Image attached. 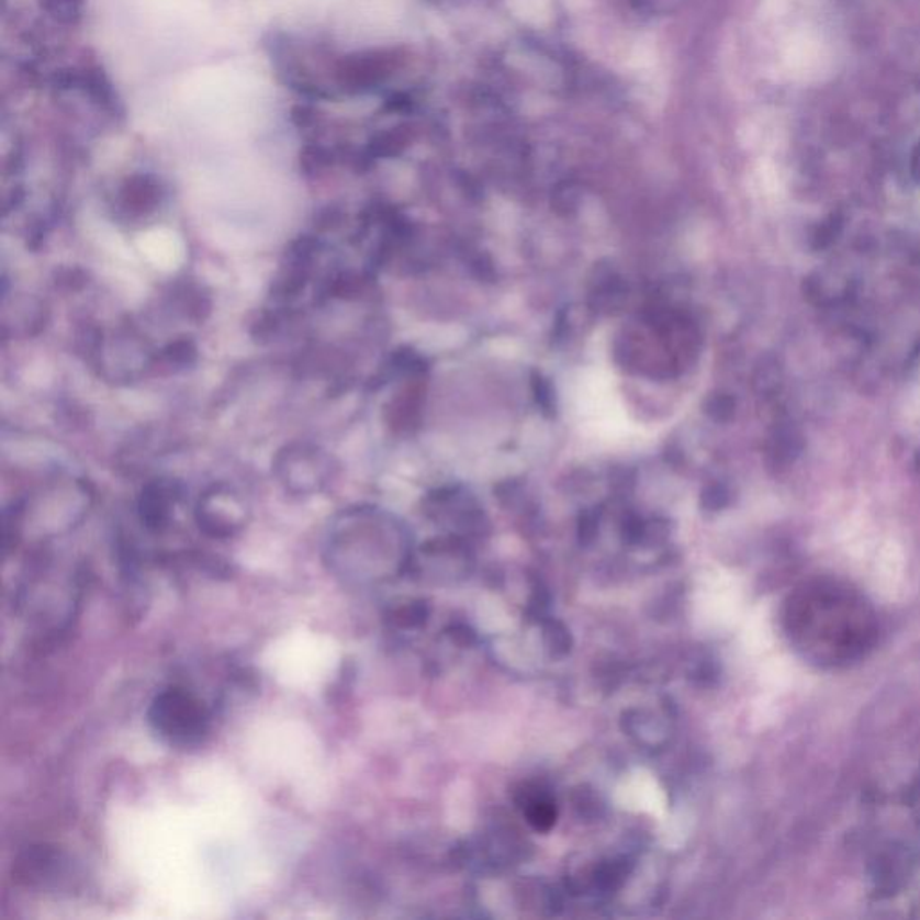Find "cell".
I'll return each mask as SVG.
<instances>
[{"mask_svg": "<svg viewBox=\"0 0 920 920\" xmlns=\"http://www.w3.org/2000/svg\"><path fill=\"white\" fill-rule=\"evenodd\" d=\"M521 807H524L525 820L529 821V826L538 832H549L556 826L558 820V807H556L554 798L550 797L549 793L543 789H535V792L521 793Z\"/></svg>", "mask_w": 920, "mask_h": 920, "instance_id": "obj_12", "label": "cell"}, {"mask_svg": "<svg viewBox=\"0 0 920 920\" xmlns=\"http://www.w3.org/2000/svg\"><path fill=\"white\" fill-rule=\"evenodd\" d=\"M581 194L575 186L563 183L556 189L554 197H552V207L560 216H572V214L580 207Z\"/></svg>", "mask_w": 920, "mask_h": 920, "instance_id": "obj_19", "label": "cell"}, {"mask_svg": "<svg viewBox=\"0 0 920 920\" xmlns=\"http://www.w3.org/2000/svg\"><path fill=\"white\" fill-rule=\"evenodd\" d=\"M426 617H428V609L425 604L408 603L392 609L391 622L400 629H414L425 622Z\"/></svg>", "mask_w": 920, "mask_h": 920, "instance_id": "obj_18", "label": "cell"}, {"mask_svg": "<svg viewBox=\"0 0 920 920\" xmlns=\"http://www.w3.org/2000/svg\"><path fill=\"white\" fill-rule=\"evenodd\" d=\"M324 561L347 586H371L389 580L405 564V547L396 527L383 516L349 509L327 529Z\"/></svg>", "mask_w": 920, "mask_h": 920, "instance_id": "obj_2", "label": "cell"}, {"mask_svg": "<svg viewBox=\"0 0 920 920\" xmlns=\"http://www.w3.org/2000/svg\"><path fill=\"white\" fill-rule=\"evenodd\" d=\"M94 502V495L89 484L75 482L64 487H53L42 501L35 505L31 502L13 504L21 540L25 536H35L36 540H47L55 536L65 535L75 529L76 525L85 520Z\"/></svg>", "mask_w": 920, "mask_h": 920, "instance_id": "obj_4", "label": "cell"}, {"mask_svg": "<svg viewBox=\"0 0 920 920\" xmlns=\"http://www.w3.org/2000/svg\"><path fill=\"white\" fill-rule=\"evenodd\" d=\"M53 8V13L60 19H72L78 11V0H49Z\"/></svg>", "mask_w": 920, "mask_h": 920, "instance_id": "obj_24", "label": "cell"}, {"mask_svg": "<svg viewBox=\"0 0 920 920\" xmlns=\"http://www.w3.org/2000/svg\"><path fill=\"white\" fill-rule=\"evenodd\" d=\"M250 520V505L238 490L227 484H214L200 495L194 507V521L200 532L213 540H231Z\"/></svg>", "mask_w": 920, "mask_h": 920, "instance_id": "obj_7", "label": "cell"}, {"mask_svg": "<svg viewBox=\"0 0 920 920\" xmlns=\"http://www.w3.org/2000/svg\"><path fill=\"white\" fill-rule=\"evenodd\" d=\"M273 473L292 495L307 496L326 490L337 475V464L327 451L307 442H293L279 451Z\"/></svg>", "mask_w": 920, "mask_h": 920, "instance_id": "obj_5", "label": "cell"}, {"mask_svg": "<svg viewBox=\"0 0 920 920\" xmlns=\"http://www.w3.org/2000/svg\"><path fill=\"white\" fill-rule=\"evenodd\" d=\"M530 386H532L536 405L540 406L545 416H556V408H558L556 406V391L549 378H545L541 372H532Z\"/></svg>", "mask_w": 920, "mask_h": 920, "instance_id": "obj_17", "label": "cell"}, {"mask_svg": "<svg viewBox=\"0 0 920 920\" xmlns=\"http://www.w3.org/2000/svg\"><path fill=\"white\" fill-rule=\"evenodd\" d=\"M182 485L169 479H155L144 484L137 498V516L144 529L162 535L171 527L175 509L182 501Z\"/></svg>", "mask_w": 920, "mask_h": 920, "instance_id": "obj_9", "label": "cell"}, {"mask_svg": "<svg viewBox=\"0 0 920 920\" xmlns=\"http://www.w3.org/2000/svg\"><path fill=\"white\" fill-rule=\"evenodd\" d=\"M197 358H199L197 344L186 337L177 338L166 344L160 351L155 352L154 369L155 371H180V369L193 366Z\"/></svg>", "mask_w": 920, "mask_h": 920, "instance_id": "obj_14", "label": "cell"}, {"mask_svg": "<svg viewBox=\"0 0 920 920\" xmlns=\"http://www.w3.org/2000/svg\"><path fill=\"white\" fill-rule=\"evenodd\" d=\"M321 248V239L315 236H302L290 245L281 272L272 284L273 301L287 306L306 290L315 272Z\"/></svg>", "mask_w": 920, "mask_h": 920, "instance_id": "obj_8", "label": "cell"}, {"mask_svg": "<svg viewBox=\"0 0 920 920\" xmlns=\"http://www.w3.org/2000/svg\"><path fill=\"white\" fill-rule=\"evenodd\" d=\"M148 725L164 744L191 750L207 739L213 714L199 694L171 685L155 694L149 703Z\"/></svg>", "mask_w": 920, "mask_h": 920, "instance_id": "obj_3", "label": "cell"}, {"mask_svg": "<svg viewBox=\"0 0 920 920\" xmlns=\"http://www.w3.org/2000/svg\"><path fill=\"white\" fill-rule=\"evenodd\" d=\"M628 299V288L624 284L622 278L612 267H595L594 279H592V292H590V304L595 312L612 313L620 312L624 302Z\"/></svg>", "mask_w": 920, "mask_h": 920, "instance_id": "obj_11", "label": "cell"}, {"mask_svg": "<svg viewBox=\"0 0 920 920\" xmlns=\"http://www.w3.org/2000/svg\"><path fill=\"white\" fill-rule=\"evenodd\" d=\"M295 318V313H293L292 307L287 306H279L273 307V310H267V312H262L261 315H258V318L254 321L253 329V337L256 340L261 341H272L284 332V327L290 324V322Z\"/></svg>", "mask_w": 920, "mask_h": 920, "instance_id": "obj_16", "label": "cell"}, {"mask_svg": "<svg viewBox=\"0 0 920 920\" xmlns=\"http://www.w3.org/2000/svg\"><path fill=\"white\" fill-rule=\"evenodd\" d=\"M793 649L821 669L849 667L871 653L879 624L872 604L849 584L815 580L795 588L782 614Z\"/></svg>", "mask_w": 920, "mask_h": 920, "instance_id": "obj_1", "label": "cell"}, {"mask_svg": "<svg viewBox=\"0 0 920 920\" xmlns=\"http://www.w3.org/2000/svg\"><path fill=\"white\" fill-rule=\"evenodd\" d=\"M175 304L179 307L177 312L193 322H203L211 313V299L203 293L202 288L191 282L177 288Z\"/></svg>", "mask_w": 920, "mask_h": 920, "instance_id": "obj_15", "label": "cell"}, {"mask_svg": "<svg viewBox=\"0 0 920 920\" xmlns=\"http://www.w3.org/2000/svg\"><path fill=\"white\" fill-rule=\"evenodd\" d=\"M162 188L149 175H135L124 182L117 197V209L126 220H144L159 209Z\"/></svg>", "mask_w": 920, "mask_h": 920, "instance_id": "obj_10", "label": "cell"}, {"mask_svg": "<svg viewBox=\"0 0 920 920\" xmlns=\"http://www.w3.org/2000/svg\"><path fill=\"white\" fill-rule=\"evenodd\" d=\"M80 595L78 577L51 580L49 570L38 569L21 592V608L25 617L38 626H65L75 615Z\"/></svg>", "mask_w": 920, "mask_h": 920, "instance_id": "obj_6", "label": "cell"}, {"mask_svg": "<svg viewBox=\"0 0 920 920\" xmlns=\"http://www.w3.org/2000/svg\"><path fill=\"white\" fill-rule=\"evenodd\" d=\"M545 637H547V646L552 649L554 654H566L570 651L569 631L561 626L560 622H550L545 628Z\"/></svg>", "mask_w": 920, "mask_h": 920, "instance_id": "obj_21", "label": "cell"}, {"mask_svg": "<svg viewBox=\"0 0 920 920\" xmlns=\"http://www.w3.org/2000/svg\"><path fill=\"white\" fill-rule=\"evenodd\" d=\"M705 414L714 420H728L733 414L732 397L727 394H713L705 401Z\"/></svg>", "mask_w": 920, "mask_h": 920, "instance_id": "obj_20", "label": "cell"}, {"mask_svg": "<svg viewBox=\"0 0 920 920\" xmlns=\"http://www.w3.org/2000/svg\"><path fill=\"white\" fill-rule=\"evenodd\" d=\"M725 502H727V491L722 490L721 485H708L707 490L702 493V504L705 509H721Z\"/></svg>", "mask_w": 920, "mask_h": 920, "instance_id": "obj_23", "label": "cell"}, {"mask_svg": "<svg viewBox=\"0 0 920 920\" xmlns=\"http://www.w3.org/2000/svg\"><path fill=\"white\" fill-rule=\"evenodd\" d=\"M420 416V392L416 386L397 394L386 406V423L392 430L408 431L417 425Z\"/></svg>", "mask_w": 920, "mask_h": 920, "instance_id": "obj_13", "label": "cell"}, {"mask_svg": "<svg viewBox=\"0 0 920 920\" xmlns=\"http://www.w3.org/2000/svg\"><path fill=\"white\" fill-rule=\"evenodd\" d=\"M597 529H599V516L595 515L594 511L583 513L580 518V540L583 543L594 541Z\"/></svg>", "mask_w": 920, "mask_h": 920, "instance_id": "obj_22", "label": "cell"}]
</instances>
